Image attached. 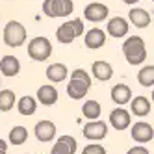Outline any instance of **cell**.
Segmentation results:
<instances>
[{"instance_id":"cell-8","label":"cell","mask_w":154,"mask_h":154,"mask_svg":"<svg viewBox=\"0 0 154 154\" xmlns=\"http://www.w3.org/2000/svg\"><path fill=\"white\" fill-rule=\"evenodd\" d=\"M132 139H134L136 143H150L154 139V130H152V125L145 123V121H137V123L132 125Z\"/></svg>"},{"instance_id":"cell-25","label":"cell","mask_w":154,"mask_h":154,"mask_svg":"<svg viewBox=\"0 0 154 154\" xmlns=\"http://www.w3.org/2000/svg\"><path fill=\"white\" fill-rule=\"evenodd\" d=\"M15 102H17L15 91H11V89H2L0 91V112H9V109H13Z\"/></svg>"},{"instance_id":"cell-11","label":"cell","mask_w":154,"mask_h":154,"mask_svg":"<svg viewBox=\"0 0 154 154\" xmlns=\"http://www.w3.org/2000/svg\"><path fill=\"white\" fill-rule=\"evenodd\" d=\"M109 125L113 126V130L121 132V130H126L132 125V117L130 112L125 108H115L112 113H109Z\"/></svg>"},{"instance_id":"cell-21","label":"cell","mask_w":154,"mask_h":154,"mask_svg":"<svg viewBox=\"0 0 154 154\" xmlns=\"http://www.w3.org/2000/svg\"><path fill=\"white\" fill-rule=\"evenodd\" d=\"M0 72L4 76H17L20 72V61L15 56H4L0 60Z\"/></svg>"},{"instance_id":"cell-19","label":"cell","mask_w":154,"mask_h":154,"mask_svg":"<svg viewBox=\"0 0 154 154\" xmlns=\"http://www.w3.org/2000/svg\"><path fill=\"white\" fill-rule=\"evenodd\" d=\"M109 97H112V100L117 106H125V104L130 102V98H132V89H130L126 84H117V85L112 87Z\"/></svg>"},{"instance_id":"cell-9","label":"cell","mask_w":154,"mask_h":154,"mask_svg":"<svg viewBox=\"0 0 154 154\" xmlns=\"http://www.w3.org/2000/svg\"><path fill=\"white\" fill-rule=\"evenodd\" d=\"M108 13H109L108 6H104L100 2H91L84 8V17L89 23H102L104 19H108Z\"/></svg>"},{"instance_id":"cell-7","label":"cell","mask_w":154,"mask_h":154,"mask_svg":"<svg viewBox=\"0 0 154 154\" xmlns=\"http://www.w3.org/2000/svg\"><path fill=\"white\" fill-rule=\"evenodd\" d=\"M82 134L85 139L89 141H100L108 136V125L100 119H93V121H87V125L84 126Z\"/></svg>"},{"instance_id":"cell-3","label":"cell","mask_w":154,"mask_h":154,"mask_svg":"<svg viewBox=\"0 0 154 154\" xmlns=\"http://www.w3.org/2000/svg\"><path fill=\"white\" fill-rule=\"evenodd\" d=\"M4 43L8 47H13V48H19L24 45L26 41V28L19 23V20H9V23L4 26Z\"/></svg>"},{"instance_id":"cell-27","label":"cell","mask_w":154,"mask_h":154,"mask_svg":"<svg viewBox=\"0 0 154 154\" xmlns=\"http://www.w3.org/2000/svg\"><path fill=\"white\" fill-rule=\"evenodd\" d=\"M82 154H106V149L102 145H97V143H91V145H85Z\"/></svg>"},{"instance_id":"cell-17","label":"cell","mask_w":154,"mask_h":154,"mask_svg":"<svg viewBox=\"0 0 154 154\" xmlns=\"http://www.w3.org/2000/svg\"><path fill=\"white\" fill-rule=\"evenodd\" d=\"M91 72H93V76L97 80L108 82V80H112V76H113V67L104 60H97L91 65Z\"/></svg>"},{"instance_id":"cell-2","label":"cell","mask_w":154,"mask_h":154,"mask_svg":"<svg viewBox=\"0 0 154 154\" xmlns=\"http://www.w3.org/2000/svg\"><path fill=\"white\" fill-rule=\"evenodd\" d=\"M123 54L130 65H141L147 60V45L139 35H130L123 43Z\"/></svg>"},{"instance_id":"cell-14","label":"cell","mask_w":154,"mask_h":154,"mask_svg":"<svg viewBox=\"0 0 154 154\" xmlns=\"http://www.w3.org/2000/svg\"><path fill=\"white\" fill-rule=\"evenodd\" d=\"M106 30H108V34L112 35V37L121 39V37H125V35L128 34L130 26H128V20H126V19H123V17H113V19L108 20Z\"/></svg>"},{"instance_id":"cell-20","label":"cell","mask_w":154,"mask_h":154,"mask_svg":"<svg viewBox=\"0 0 154 154\" xmlns=\"http://www.w3.org/2000/svg\"><path fill=\"white\" fill-rule=\"evenodd\" d=\"M130 108H132V113H134L136 117H145V115L150 113L152 104H150V98L139 95V97L130 98Z\"/></svg>"},{"instance_id":"cell-5","label":"cell","mask_w":154,"mask_h":154,"mask_svg":"<svg viewBox=\"0 0 154 154\" xmlns=\"http://www.w3.org/2000/svg\"><path fill=\"white\" fill-rule=\"evenodd\" d=\"M50 54H52V43L47 37L37 35L28 43V56L34 61H45L50 58Z\"/></svg>"},{"instance_id":"cell-1","label":"cell","mask_w":154,"mask_h":154,"mask_svg":"<svg viewBox=\"0 0 154 154\" xmlns=\"http://www.w3.org/2000/svg\"><path fill=\"white\" fill-rule=\"evenodd\" d=\"M91 87V76L84 69H74L67 85V95L72 100H82Z\"/></svg>"},{"instance_id":"cell-10","label":"cell","mask_w":154,"mask_h":154,"mask_svg":"<svg viewBox=\"0 0 154 154\" xmlns=\"http://www.w3.org/2000/svg\"><path fill=\"white\" fill-rule=\"evenodd\" d=\"M34 134H35L37 141H41V143H50L54 137H56V125H54L52 121L43 119V121H39V123L35 125Z\"/></svg>"},{"instance_id":"cell-15","label":"cell","mask_w":154,"mask_h":154,"mask_svg":"<svg viewBox=\"0 0 154 154\" xmlns=\"http://www.w3.org/2000/svg\"><path fill=\"white\" fill-rule=\"evenodd\" d=\"M47 78L52 82V84H60V82H65L69 76V69L65 63H50L47 67Z\"/></svg>"},{"instance_id":"cell-4","label":"cell","mask_w":154,"mask_h":154,"mask_svg":"<svg viewBox=\"0 0 154 154\" xmlns=\"http://www.w3.org/2000/svg\"><path fill=\"white\" fill-rule=\"evenodd\" d=\"M84 35V20L82 19H72L63 23L58 30H56V37L60 43L67 45V43H72L76 37Z\"/></svg>"},{"instance_id":"cell-18","label":"cell","mask_w":154,"mask_h":154,"mask_svg":"<svg viewBox=\"0 0 154 154\" xmlns=\"http://www.w3.org/2000/svg\"><path fill=\"white\" fill-rule=\"evenodd\" d=\"M58 89L54 85H48V84H45V85H41L39 89H37V98L35 100L37 102H41L43 106H52V104H56L58 102Z\"/></svg>"},{"instance_id":"cell-24","label":"cell","mask_w":154,"mask_h":154,"mask_svg":"<svg viewBox=\"0 0 154 154\" xmlns=\"http://www.w3.org/2000/svg\"><path fill=\"white\" fill-rule=\"evenodd\" d=\"M137 82L143 87H152L154 85V65H145L137 71Z\"/></svg>"},{"instance_id":"cell-31","label":"cell","mask_w":154,"mask_h":154,"mask_svg":"<svg viewBox=\"0 0 154 154\" xmlns=\"http://www.w3.org/2000/svg\"><path fill=\"white\" fill-rule=\"evenodd\" d=\"M0 154H8V150H4V149H0Z\"/></svg>"},{"instance_id":"cell-29","label":"cell","mask_w":154,"mask_h":154,"mask_svg":"<svg viewBox=\"0 0 154 154\" xmlns=\"http://www.w3.org/2000/svg\"><path fill=\"white\" fill-rule=\"evenodd\" d=\"M0 149H4V150H8V143H6L4 139H0Z\"/></svg>"},{"instance_id":"cell-6","label":"cell","mask_w":154,"mask_h":154,"mask_svg":"<svg viewBox=\"0 0 154 154\" xmlns=\"http://www.w3.org/2000/svg\"><path fill=\"white\" fill-rule=\"evenodd\" d=\"M74 9L72 0H45L43 2V13L50 19L56 17H69Z\"/></svg>"},{"instance_id":"cell-16","label":"cell","mask_w":154,"mask_h":154,"mask_svg":"<svg viewBox=\"0 0 154 154\" xmlns=\"http://www.w3.org/2000/svg\"><path fill=\"white\" fill-rule=\"evenodd\" d=\"M128 20L136 28H149L150 26V13L143 8H132L128 11Z\"/></svg>"},{"instance_id":"cell-23","label":"cell","mask_w":154,"mask_h":154,"mask_svg":"<svg viewBox=\"0 0 154 154\" xmlns=\"http://www.w3.org/2000/svg\"><path fill=\"white\" fill-rule=\"evenodd\" d=\"M100 102L98 100H85L84 106H82V115L87 119V121H93V119H98L100 117Z\"/></svg>"},{"instance_id":"cell-32","label":"cell","mask_w":154,"mask_h":154,"mask_svg":"<svg viewBox=\"0 0 154 154\" xmlns=\"http://www.w3.org/2000/svg\"><path fill=\"white\" fill-rule=\"evenodd\" d=\"M34 154H37V152H34Z\"/></svg>"},{"instance_id":"cell-30","label":"cell","mask_w":154,"mask_h":154,"mask_svg":"<svg viewBox=\"0 0 154 154\" xmlns=\"http://www.w3.org/2000/svg\"><path fill=\"white\" fill-rule=\"evenodd\" d=\"M123 2H125V4H128V6H132V4H137L139 0H123Z\"/></svg>"},{"instance_id":"cell-12","label":"cell","mask_w":154,"mask_h":154,"mask_svg":"<svg viewBox=\"0 0 154 154\" xmlns=\"http://www.w3.org/2000/svg\"><path fill=\"white\" fill-rule=\"evenodd\" d=\"M76 147H78V143L76 139L69 134H63L58 137V141L52 145L50 149V154H74L76 152Z\"/></svg>"},{"instance_id":"cell-28","label":"cell","mask_w":154,"mask_h":154,"mask_svg":"<svg viewBox=\"0 0 154 154\" xmlns=\"http://www.w3.org/2000/svg\"><path fill=\"white\" fill-rule=\"evenodd\" d=\"M126 154H150V152L147 150V147H143V145H136V147L128 149V152H126Z\"/></svg>"},{"instance_id":"cell-22","label":"cell","mask_w":154,"mask_h":154,"mask_svg":"<svg viewBox=\"0 0 154 154\" xmlns=\"http://www.w3.org/2000/svg\"><path fill=\"white\" fill-rule=\"evenodd\" d=\"M17 104V109H19V113L20 115H34L35 113V109H37V100L34 97H30V95H24L23 98H19V100L15 102Z\"/></svg>"},{"instance_id":"cell-13","label":"cell","mask_w":154,"mask_h":154,"mask_svg":"<svg viewBox=\"0 0 154 154\" xmlns=\"http://www.w3.org/2000/svg\"><path fill=\"white\" fill-rule=\"evenodd\" d=\"M84 43L89 50H98L106 45V32L100 28H91L84 35Z\"/></svg>"},{"instance_id":"cell-26","label":"cell","mask_w":154,"mask_h":154,"mask_svg":"<svg viewBox=\"0 0 154 154\" xmlns=\"http://www.w3.org/2000/svg\"><path fill=\"white\" fill-rule=\"evenodd\" d=\"M28 139V130L24 126H13L9 130V143L11 145H23Z\"/></svg>"}]
</instances>
